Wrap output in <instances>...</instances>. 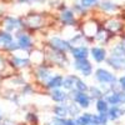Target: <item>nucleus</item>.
<instances>
[{"label": "nucleus", "instance_id": "f257e3e1", "mask_svg": "<svg viewBox=\"0 0 125 125\" xmlns=\"http://www.w3.org/2000/svg\"><path fill=\"white\" fill-rule=\"evenodd\" d=\"M95 76L99 81L101 83H114L116 79L115 76H114L111 73L106 71V70H104V69H98L96 73H95Z\"/></svg>", "mask_w": 125, "mask_h": 125}, {"label": "nucleus", "instance_id": "f03ea898", "mask_svg": "<svg viewBox=\"0 0 125 125\" xmlns=\"http://www.w3.org/2000/svg\"><path fill=\"white\" fill-rule=\"evenodd\" d=\"M75 68H76L78 70H80L85 76L89 75L90 73H91V65H90V62H89L86 59H76V61H75Z\"/></svg>", "mask_w": 125, "mask_h": 125}, {"label": "nucleus", "instance_id": "7ed1b4c3", "mask_svg": "<svg viewBox=\"0 0 125 125\" xmlns=\"http://www.w3.org/2000/svg\"><path fill=\"white\" fill-rule=\"evenodd\" d=\"M74 100L79 104L80 106L83 108H88L89 106V103H90V99L86 94H84V91H76L74 94Z\"/></svg>", "mask_w": 125, "mask_h": 125}, {"label": "nucleus", "instance_id": "20e7f679", "mask_svg": "<svg viewBox=\"0 0 125 125\" xmlns=\"http://www.w3.org/2000/svg\"><path fill=\"white\" fill-rule=\"evenodd\" d=\"M71 53L75 59H86L89 51H88V48L85 46H78V48H73Z\"/></svg>", "mask_w": 125, "mask_h": 125}, {"label": "nucleus", "instance_id": "39448f33", "mask_svg": "<svg viewBox=\"0 0 125 125\" xmlns=\"http://www.w3.org/2000/svg\"><path fill=\"white\" fill-rule=\"evenodd\" d=\"M108 103L110 104H121V103H125V94L124 93H114L113 95H110L108 99H106Z\"/></svg>", "mask_w": 125, "mask_h": 125}, {"label": "nucleus", "instance_id": "423d86ee", "mask_svg": "<svg viewBox=\"0 0 125 125\" xmlns=\"http://www.w3.org/2000/svg\"><path fill=\"white\" fill-rule=\"evenodd\" d=\"M61 20H62V23L66 24V25H70V24H74L75 21V18H74V13L71 11V10H64V11L61 13Z\"/></svg>", "mask_w": 125, "mask_h": 125}, {"label": "nucleus", "instance_id": "0eeeda50", "mask_svg": "<svg viewBox=\"0 0 125 125\" xmlns=\"http://www.w3.org/2000/svg\"><path fill=\"white\" fill-rule=\"evenodd\" d=\"M51 45H53L55 49L58 50H68L70 46H69V43H66V41L64 40H61L59 38H54V39H51Z\"/></svg>", "mask_w": 125, "mask_h": 125}, {"label": "nucleus", "instance_id": "6e6552de", "mask_svg": "<svg viewBox=\"0 0 125 125\" xmlns=\"http://www.w3.org/2000/svg\"><path fill=\"white\" fill-rule=\"evenodd\" d=\"M108 62L115 69H120L124 65V59L119 55H113L110 59H108Z\"/></svg>", "mask_w": 125, "mask_h": 125}, {"label": "nucleus", "instance_id": "1a4fd4ad", "mask_svg": "<svg viewBox=\"0 0 125 125\" xmlns=\"http://www.w3.org/2000/svg\"><path fill=\"white\" fill-rule=\"evenodd\" d=\"M91 54H93V58L95 59L96 61H103L104 59H105V50L101 49V48H93L91 49Z\"/></svg>", "mask_w": 125, "mask_h": 125}, {"label": "nucleus", "instance_id": "9d476101", "mask_svg": "<svg viewBox=\"0 0 125 125\" xmlns=\"http://www.w3.org/2000/svg\"><path fill=\"white\" fill-rule=\"evenodd\" d=\"M19 46L21 48V49H29L31 46V39L25 35V34H21V35H19Z\"/></svg>", "mask_w": 125, "mask_h": 125}, {"label": "nucleus", "instance_id": "9b49d317", "mask_svg": "<svg viewBox=\"0 0 125 125\" xmlns=\"http://www.w3.org/2000/svg\"><path fill=\"white\" fill-rule=\"evenodd\" d=\"M20 26V21L18 19H14V18H8L6 19V21H5V28H6V30H14V29H16V28H19Z\"/></svg>", "mask_w": 125, "mask_h": 125}, {"label": "nucleus", "instance_id": "f8f14e48", "mask_svg": "<svg viewBox=\"0 0 125 125\" xmlns=\"http://www.w3.org/2000/svg\"><path fill=\"white\" fill-rule=\"evenodd\" d=\"M62 85V78L60 75H56L54 76L53 79H50L49 83H48V86L49 88H59Z\"/></svg>", "mask_w": 125, "mask_h": 125}, {"label": "nucleus", "instance_id": "ddd939ff", "mask_svg": "<svg viewBox=\"0 0 125 125\" xmlns=\"http://www.w3.org/2000/svg\"><path fill=\"white\" fill-rule=\"evenodd\" d=\"M76 124L78 125H89L91 124V114H84L78 118L76 120Z\"/></svg>", "mask_w": 125, "mask_h": 125}, {"label": "nucleus", "instance_id": "4468645a", "mask_svg": "<svg viewBox=\"0 0 125 125\" xmlns=\"http://www.w3.org/2000/svg\"><path fill=\"white\" fill-rule=\"evenodd\" d=\"M76 78L75 76H69L64 80V83H62V86H65L68 90H71L75 86V83H76Z\"/></svg>", "mask_w": 125, "mask_h": 125}, {"label": "nucleus", "instance_id": "2eb2a0df", "mask_svg": "<svg viewBox=\"0 0 125 125\" xmlns=\"http://www.w3.org/2000/svg\"><path fill=\"white\" fill-rule=\"evenodd\" d=\"M100 5L105 11H114V10L116 9V4H114L113 1H110V0H104Z\"/></svg>", "mask_w": 125, "mask_h": 125}, {"label": "nucleus", "instance_id": "dca6fc26", "mask_svg": "<svg viewBox=\"0 0 125 125\" xmlns=\"http://www.w3.org/2000/svg\"><path fill=\"white\" fill-rule=\"evenodd\" d=\"M40 21H41V19H40V16H38V15H30V16L28 18V20H26V23H28L30 26H38V25L40 24Z\"/></svg>", "mask_w": 125, "mask_h": 125}, {"label": "nucleus", "instance_id": "f3484780", "mask_svg": "<svg viewBox=\"0 0 125 125\" xmlns=\"http://www.w3.org/2000/svg\"><path fill=\"white\" fill-rule=\"evenodd\" d=\"M106 28L113 30V31H116L121 28V25H120L119 21H116V20H110V21H108V24H106Z\"/></svg>", "mask_w": 125, "mask_h": 125}, {"label": "nucleus", "instance_id": "a211bd4d", "mask_svg": "<svg viewBox=\"0 0 125 125\" xmlns=\"http://www.w3.org/2000/svg\"><path fill=\"white\" fill-rule=\"evenodd\" d=\"M53 99H54L55 101H64V100L66 99V95H65L62 91L55 90V91L53 93Z\"/></svg>", "mask_w": 125, "mask_h": 125}, {"label": "nucleus", "instance_id": "6ab92c4d", "mask_svg": "<svg viewBox=\"0 0 125 125\" xmlns=\"http://www.w3.org/2000/svg\"><path fill=\"white\" fill-rule=\"evenodd\" d=\"M99 0H80V5L86 9V8H91V6H95L98 4Z\"/></svg>", "mask_w": 125, "mask_h": 125}, {"label": "nucleus", "instance_id": "aec40b11", "mask_svg": "<svg viewBox=\"0 0 125 125\" xmlns=\"http://www.w3.org/2000/svg\"><path fill=\"white\" fill-rule=\"evenodd\" d=\"M54 111H55V114H56L58 116H65L66 114L69 113V111H68V108H66V106H62V105L56 106V108L54 109Z\"/></svg>", "mask_w": 125, "mask_h": 125}, {"label": "nucleus", "instance_id": "412c9836", "mask_svg": "<svg viewBox=\"0 0 125 125\" xmlns=\"http://www.w3.org/2000/svg\"><path fill=\"white\" fill-rule=\"evenodd\" d=\"M121 114H123V111H121L119 108H116V106L111 108V109H110V111H109L110 119H116V118H119V116L121 115Z\"/></svg>", "mask_w": 125, "mask_h": 125}, {"label": "nucleus", "instance_id": "4be33fe9", "mask_svg": "<svg viewBox=\"0 0 125 125\" xmlns=\"http://www.w3.org/2000/svg\"><path fill=\"white\" fill-rule=\"evenodd\" d=\"M96 109H98L100 113H106V111H108L106 100H99V101L96 103Z\"/></svg>", "mask_w": 125, "mask_h": 125}, {"label": "nucleus", "instance_id": "5701e85b", "mask_svg": "<svg viewBox=\"0 0 125 125\" xmlns=\"http://www.w3.org/2000/svg\"><path fill=\"white\" fill-rule=\"evenodd\" d=\"M75 88H76V90L78 91H85L86 89H88V86L84 84V83H83L81 80H76V83H75Z\"/></svg>", "mask_w": 125, "mask_h": 125}, {"label": "nucleus", "instance_id": "b1692460", "mask_svg": "<svg viewBox=\"0 0 125 125\" xmlns=\"http://www.w3.org/2000/svg\"><path fill=\"white\" fill-rule=\"evenodd\" d=\"M0 39H1L4 41V44H9V43H11V35H9L6 33H3V34H0Z\"/></svg>", "mask_w": 125, "mask_h": 125}, {"label": "nucleus", "instance_id": "393cba45", "mask_svg": "<svg viewBox=\"0 0 125 125\" xmlns=\"http://www.w3.org/2000/svg\"><path fill=\"white\" fill-rule=\"evenodd\" d=\"M38 74H39V78H41V79H48L49 78V71L45 70V69H39Z\"/></svg>", "mask_w": 125, "mask_h": 125}, {"label": "nucleus", "instance_id": "a878e982", "mask_svg": "<svg viewBox=\"0 0 125 125\" xmlns=\"http://www.w3.org/2000/svg\"><path fill=\"white\" fill-rule=\"evenodd\" d=\"M14 62L18 65V66H25L26 64H28V60H23V59H19V58H15L14 59Z\"/></svg>", "mask_w": 125, "mask_h": 125}, {"label": "nucleus", "instance_id": "bb28decb", "mask_svg": "<svg viewBox=\"0 0 125 125\" xmlns=\"http://www.w3.org/2000/svg\"><path fill=\"white\" fill-rule=\"evenodd\" d=\"M68 111L71 114V115H76V114L79 113V109H78L75 105H70V106L68 108Z\"/></svg>", "mask_w": 125, "mask_h": 125}, {"label": "nucleus", "instance_id": "cd10ccee", "mask_svg": "<svg viewBox=\"0 0 125 125\" xmlns=\"http://www.w3.org/2000/svg\"><path fill=\"white\" fill-rule=\"evenodd\" d=\"M61 125H78V124L74 120H62L61 121Z\"/></svg>", "mask_w": 125, "mask_h": 125}, {"label": "nucleus", "instance_id": "c85d7f7f", "mask_svg": "<svg viewBox=\"0 0 125 125\" xmlns=\"http://www.w3.org/2000/svg\"><path fill=\"white\" fill-rule=\"evenodd\" d=\"M90 90H91V93H93V96H100V95H101L100 91H99V90H96L95 88H91Z\"/></svg>", "mask_w": 125, "mask_h": 125}, {"label": "nucleus", "instance_id": "c756f323", "mask_svg": "<svg viewBox=\"0 0 125 125\" xmlns=\"http://www.w3.org/2000/svg\"><path fill=\"white\" fill-rule=\"evenodd\" d=\"M120 85H121V88L125 90V75H124V76L120 79Z\"/></svg>", "mask_w": 125, "mask_h": 125}, {"label": "nucleus", "instance_id": "7c9ffc66", "mask_svg": "<svg viewBox=\"0 0 125 125\" xmlns=\"http://www.w3.org/2000/svg\"><path fill=\"white\" fill-rule=\"evenodd\" d=\"M60 124H61V121H56V120H55L54 123H50V124H48V125H60Z\"/></svg>", "mask_w": 125, "mask_h": 125}, {"label": "nucleus", "instance_id": "2f4dec72", "mask_svg": "<svg viewBox=\"0 0 125 125\" xmlns=\"http://www.w3.org/2000/svg\"><path fill=\"white\" fill-rule=\"evenodd\" d=\"M0 120H1V113H0Z\"/></svg>", "mask_w": 125, "mask_h": 125}, {"label": "nucleus", "instance_id": "473e14b6", "mask_svg": "<svg viewBox=\"0 0 125 125\" xmlns=\"http://www.w3.org/2000/svg\"><path fill=\"white\" fill-rule=\"evenodd\" d=\"M34 1H40V0H34Z\"/></svg>", "mask_w": 125, "mask_h": 125}, {"label": "nucleus", "instance_id": "72a5a7b5", "mask_svg": "<svg viewBox=\"0 0 125 125\" xmlns=\"http://www.w3.org/2000/svg\"><path fill=\"white\" fill-rule=\"evenodd\" d=\"M89 125H94V124H89Z\"/></svg>", "mask_w": 125, "mask_h": 125}]
</instances>
